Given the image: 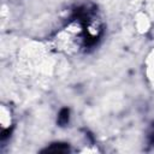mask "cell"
I'll return each instance as SVG.
<instances>
[{"label":"cell","instance_id":"obj_1","mask_svg":"<svg viewBox=\"0 0 154 154\" xmlns=\"http://www.w3.org/2000/svg\"><path fill=\"white\" fill-rule=\"evenodd\" d=\"M43 152L46 153H54V154H64V153H69L70 152V147L65 143H54L52 144L49 148L45 149Z\"/></svg>","mask_w":154,"mask_h":154},{"label":"cell","instance_id":"obj_2","mask_svg":"<svg viewBox=\"0 0 154 154\" xmlns=\"http://www.w3.org/2000/svg\"><path fill=\"white\" fill-rule=\"evenodd\" d=\"M69 119H70V111H69V108H63L59 112V116H58V124L60 126H65L69 123Z\"/></svg>","mask_w":154,"mask_h":154}]
</instances>
